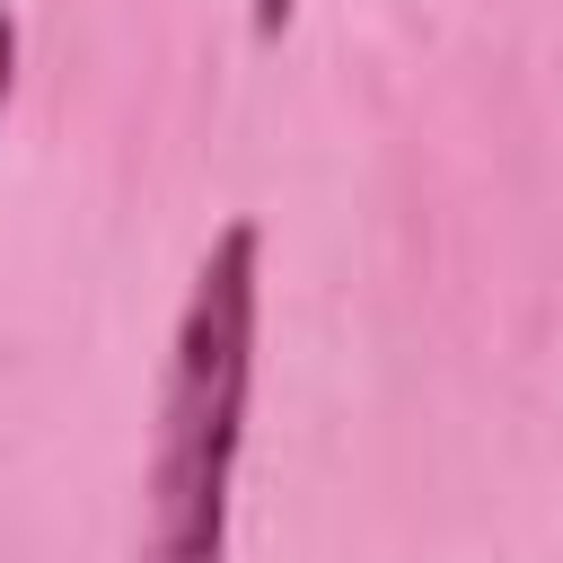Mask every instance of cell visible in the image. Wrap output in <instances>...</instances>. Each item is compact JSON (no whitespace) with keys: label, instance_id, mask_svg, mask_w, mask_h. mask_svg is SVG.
<instances>
[{"label":"cell","instance_id":"obj_2","mask_svg":"<svg viewBox=\"0 0 563 563\" xmlns=\"http://www.w3.org/2000/svg\"><path fill=\"white\" fill-rule=\"evenodd\" d=\"M290 9H299V0H246V18H255V44H282V35H290Z\"/></svg>","mask_w":563,"mask_h":563},{"label":"cell","instance_id":"obj_1","mask_svg":"<svg viewBox=\"0 0 563 563\" xmlns=\"http://www.w3.org/2000/svg\"><path fill=\"white\" fill-rule=\"evenodd\" d=\"M255 325H264V229L229 220L202 246L167 334L132 563H229V493L255 405Z\"/></svg>","mask_w":563,"mask_h":563},{"label":"cell","instance_id":"obj_3","mask_svg":"<svg viewBox=\"0 0 563 563\" xmlns=\"http://www.w3.org/2000/svg\"><path fill=\"white\" fill-rule=\"evenodd\" d=\"M9 88H18V18L0 0V106H9Z\"/></svg>","mask_w":563,"mask_h":563}]
</instances>
